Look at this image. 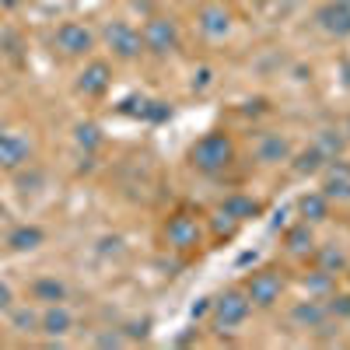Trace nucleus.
<instances>
[{"label":"nucleus","instance_id":"1","mask_svg":"<svg viewBox=\"0 0 350 350\" xmlns=\"http://www.w3.org/2000/svg\"><path fill=\"white\" fill-rule=\"evenodd\" d=\"M231 158H235V148H231V137L228 133H207V137H200L193 148H189L193 168L196 172H207V175L224 172Z\"/></svg>","mask_w":350,"mask_h":350},{"label":"nucleus","instance_id":"2","mask_svg":"<svg viewBox=\"0 0 350 350\" xmlns=\"http://www.w3.org/2000/svg\"><path fill=\"white\" fill-rule=\"evenodd\" d=\"M252 312V301L245 291H224V295L211 305V315H214V329L221 333H231V329H239L245 319Z\"/></svg>","mask_w":350,"mask_h":350},{"label":"nucleus","instance_id":"3","mask_svg":"<svg viewBox=\"0 0 350 350\" xmlns=\"http://www.w3.org/2000/svg\"><path fill=\"white\" fill-rule=\"evenodd\" d=\"M245 295L256 308H270L280 301L284 295V277L277 270H256L249 280H245Z\"/></svg>","mask_w":350,"mask_h":350},{"label":"nucleus","instance_id":"4","mask_svg":"<svg viewBox=\"0 0 350 350\" xmlns=\"http://www.w3.org/2000/svg\"><path fill=\"white\" fill-rule=\"evenodd\" d=\"M140 39H144V49H151V53H172L179 46V25L172 18H151L144 25Z\"/></svg>","mask_w":350,"mask_h":350},{"label":"nucleus","instance_id":"5","mask_svg":"<svg viewBox=\"0 0 350 350\" xmlns=\"http://www.w3.org/2000/svg\"><path fill=\"white\" fill-rule=\"evenodd\" d=\"M165 242H168L172 249H179V252L196 249V245H200V224H196L189 214L168 217V224H165Z\"/></svg>","mask_w":350,"mask_h":350},{"label":"nucleus","instance_id":"6","mask_svg":"<svg viewBox=\"0 0 350 350\" xmlns=\"http://www.w3.org/2000/svg\"><path fill=\"white\" fill-rule=\"evenodd\" d=\"M105 39H109V49H112L116 56H123V60H133V56L144 49L140 32H137L133 25H126V21H112V25L105 28Z\"/></svg>","mask_w":350,"mask_h":350},{"label":"nucleus","instance_id":"7","mask_svg":"<svg viewBox=\"0 0 350 350\" xmlns=\"http://www.w3.org/2000/svg\"><path fill=\"white\" fill-rule=\"evenodd\" d=\"M56 46H60L67 56H84V53H92V46H95V36L88 32L84 25H77V21H67V25H60V28H56Z\"/></svg>","mask_w":350,"mask_h":350},{"label":"nucleus","instance_id":"8","mask_svg":"<svg viewBox=\"0 0 350 350\" xmlns=\"http://www.w3.org/2000/svg\"><path fill=\"white\" fill-rule=\"evenodd\" d=\"M28 158H32V140L21 137V133H4L0 137V168H21L28 165Z\"/></svg>","mask_w":350,"mask_h":350},{"label":"nucleus","instance_id":"9","mask_svg":"<svg viewBox=\"0 0 350 350\" xmlns=\"http://www.w3.org/2000/svg\"><path fill=\"white\" fill-rule=\"evenodd\" d=\"M315 18L329 36H336V39L350 36V0H329L326 8H319Z\"/></svg>","mask_w":350,"mask_h":350},{"label":"nucleus","instance_id":"10","mask_svg":"<svg viewBox=\"0 0 350 350\" xmlns=\"http://www.w3.org/2000/svg\"><path fill=\"white\" fill-rule=\"evenodd\" d=\"M326 319H329V308H326V301H319V298L298 301L295 308H291V323H295L298 329H319Z\"/></svg>","mask_w":350,"mask_h":350},{"label":"nucleus","instance_id":"11","mask_svg":"<svg viewBox=\"0 0 350 350\" xmlns=\"http://www.w3.org/2000/svg\"><path fill=\"white\" fill-rule=\"evenodd\" d=\"M291 158V140L280 133H262L256 144V161L259 165H280Z\"/></svg>","mask_w":350,"mask_h":350},{"label":"nucleus","instance_id":"12","mask_svg":"<svg viewBox=\"0 0 350 350\" xmlns=\"http://www.w3.org/2000/svg\"><path fill=\"white\" fill-rule=\"evenodd\" d=\"M200 32L207 39H224L231 32V18L224 8H203L200 11Z\"/></svg>","mask_w":350,"mask_h":350},{"label":"nucleus","instance_id":"13","mask_svg":"<svg viewBox=\"0 0 350 350\" xmlns=\"http://www.w3.org/2000/svg\"><path fill=\"white\" fill-rule=\"evenodd\" d=\"M70 326H74V315L64 305H49L39 315V329L49 333V336H64V333H70Z\"/></svg>","mask_w":350,"mask_h":350},{"label":"nucleus","instance_id":"14","mask_svg":"<svg viewBox=\"0 0 350 350\" xmlns=\"http://www.w3.org/2000/svg\"><path fill=\"white\" fill-rule=\"evenodd\" d=\"M77 88H81L84 95H102L105 88H109V64H102V60L88 64V67L81 70V81H77Z\"/></svg>","mask_w":350,"mask_h":350},{"label":"nucleus","instance_id":"15","mask_svg":"<svg viewBox=\"0 0 350 350\" xmlns=\"http://www.w3.org/2000/svg\"><path fill=\"white\" fill-rule=\"evenodd\" d=\"M221 211L242 224V221H249V217H259V214H262V203H259V200H252V196L235 193V196H228V200L221 203Z\"/></svg>","mask_w":350,"mask_h":350},{"label":"nucleus","instance_id":"16","mask_svg":"<svg viewBox=\"0 0 350 350\" xmlns=\"http://www.w3.org/2000/svg\"><path fill=\"white\" fill-rule=\"evenodd\" d=\"M298 214H301L308 224L326 221V217H329V200H326V193H323V189H319V193H305V196L298 200Z\"/></svg>","mask_w":350,"mask_h":350},{"label":"nucleus","instance_id":"17","mask_svg":"<svg viewBox=\"0 0 350 350\" xmlns=\"http://www.w3.org/2000/svg\"><path fill=\"white\" fill-rule=\"evenodd\" d=\"M42 242H46V235H42V228H36V224H21V228H14L8 235V245L18 249V252H32Z\"/></svg>","mask_w":350,"mask_h":350},{"label":"nucleus","instance_id":"18","mask_svg":"<svg viewBox=\"0 0 350 350\" xmlns=\"http://www.w3.org/2000/svg\"><path fill=\"white\" fill-rule=\"evenodd\" d=\"M323 193L326 200H350V168L347 165H336L329 175H326V183H323Z\"/></svg>","mask_w":350,"mask_h":350},{"label":"nucleus","instance_id":"19","mask_svg":"<svg viewBox=\"0 0 350 350\" xmlns=\"http://www.w3.org/2000/svg\"><path fill=\"white\" fill-rule=\"evenodd\" d=\"M32 295L36 301H46V305H60L67 298V284L64 280H56V277H39L32 284Z\"/></svg>","mask_w":350,"mask_h":350},{"label":"nucleus","instance_id":"20","mask_svg":"<svg viewBox=\"0 0 350 350\" xmlns=\"http://www.w3.org/2000/svg\"><path fill=\"white\" fill-rule=\"evenodd\" d=\"M312 148L323 154L326 161H336V158L343 154V148H347V133H340V130H323V133L315 137Z\"/></svg>","mask_w":350,"mask_h":350},{"label":"nucleus","instance_id":"21","mask_svg":"<svg viewBox=\"0 0 350 350\" xmlns=\"http://www.w3.org/2000/svg\"><path fill=\"white\" fill-rule=\"evenodd\" d=\"M284 242H287V252H295V256H308L312 249H315V239H312V228H308V221H301V224H295L284 235Z\"/></svg>","mask_w":350,"mask_h":350},{"label":"nucleus","instance_id":"22","mask_svg":"<svg viewBox=\"0 0 350 350\" xmlns=\"http://www.w3.org/2000/svg\"><path fill=\"white\" fill-rule=\"evenodd\" d=\"M315 259H319V270H326V273H333V277L347 270V256H343L336 245H323V249L315 252Z\"/></svg>","mask_w":350,"mask_h":350},{"label":"nucleus","instance_id":"23","mask_svg":"<svg viewBox=\"0 0 350 350\" xmlns=\"http://www.w3.org/2000/svg\"><path fill=\"white\" fill-rule=\"evenodd\" d=\"M305 287H308L312 298H329V295H333V273L312 270V273H305Z\"/></svg>","mask_w":350,"mask_h":350},{"label":"nucleus","instance_id":"24","mask_svg":"<svg viewBox=\"0 0 350 350\" xmlns=\"http://www.w3.org/2000/svg\"><path fill=\"white\" fill-rule=\"evenodd\" d=\"M11 326H14L18 333H36V326H39V315H36V312H28V308H14V315H11Z\"/></svg>","mask_w":350,"mask_h":350},{"label":"nucleus","instance_id":"25","mask_svg":"<svg viewBox=\"0 0 350 350\" xmlns=\"http://www.w3.org/2000/svg\"><path fill=\"white\" fill-rule=\"evenodd\" d=\"M77 144H81V148H88V151L98 148V144H102L98 126H92V123H81V126H77Z\"/></svg>","mask_w":350,"mask_h":350},{"label":"nucleus","instance_id":"26","mask_svg":"<svg viewBox=\"0 0 350 350\" xmlns=\"http://www.w3.org/2000/svg\"><path fill=\"white\" fill-rule=\"evenodd\" d=\"M326 301H329L326 308H329L333 319H350V295H336V291H333Z\"/></svg>","mask_w":350,"mask_h":350},{"label":"nucleus","instance_id":"27","mask_svg":"<svg viewBox=\"0 0 350 350\" xmlns=\"http://www.w3.org/2000/svg\"><path fill=\"white\" fill-rule=\"evenodd\" d=\"M323 165H326V158H323V154H319V151L312 148V151H305V154L298 158V165H295V168H298L301 175H308V172H319Z\"/></svg>","mask_w":350,"mask_h":350},{"label":"nucleus","instance_id":"28","mask_svg":"<svg viewBox=\"0 0 350 350\" xmlns=\"http://www.w3.org/2000/svg\"><path fill=\"white\" fill-rule=\"evenodd\" d=\"M235 228H239V221H235V217H228L224 211H221V214L214 217V231H217V235H231V231H235Z\"/></svg>","mask_w":350,"mask_h":350},{"label":"nucleus","instance_id":"29","mask_svg":"<svg viewBox=\"0 0 350 350\" xmlns=\"http://www.w3.org/2000/svg\"><path fill=\"white\" fill-rule=\"evenodd\" d=\"M11 301H14L11 287H8V284H0V308H11Z\"/></svg>","mask_w":350,"mask_h":350},{"label":"nucleus","instance_id":"30","mask_svg":"<svg viewBox=\"0 0 350 350\" xmlns=\"http://www.w3.org/2000/svg\"><path fill=\"white\" fill-rule=\"evenodd\" d=\"M211 305H214V301H200V305H193V319H203V315L211 312Z\"/></svg>","mask_w":350,"mask_h":350},{"label":"nucleus","instance_id":"31","mask_svg":"<svg viewBox=\"0 0 350 350\" xmlns=\"http://www.w3.org/2000/svg\"><path fill=\"white\" fill-rule=\"evenodd\" d=\"M98 343H102V347H120V343H123V336H120V333H112V336H98Z\"/></svg>","mask_w":350,"mask_h":350},{"label":"nucleus","instance_id":"32","mask_svg":"<svg viewBox=\"0 0 350 350\" xmlns=\"http://www.w3.org/2000/svg\"><path fill=\"white\" fill-rule=\"evenodd\" d=\"M0 8H21V0H0Z\"/></svg>","mask_w":350,"mask_h":350},{"label":"nucleus","instance_id":"33","mask_svg":"<svg viewBox=\"0 0 350 350\" xmlns=\"http://www.w3.org/2000/svg\"><path fill=\"white\" fill-rule=\"evenodd\" d=\"M347 140H350V120H347Z\"/></svg>","mask_w":350,"mask_h":350},{"label":"nucleus","instance_id":"34","mask_svg":"<svg viewBox=\"0 0 350 350\" xmlns=\"http://www.w3.org/2000/svg\"><path fill=\"white\" fill-rule=\"evenodd\" d=\"M4 133H8V130H4V123H0V137H4Z\"/></svg>","mask_w":350,"mask_h":350},{"label":"nucleus","instance_id":"35","mask_svg":"<svg viewBox=\"0 0 350 350\" xmlns=\"http://www.w3.org/2000/svg\"><path fill=\"white\" fill-rule=\"evenodd\" d=\"M347 270H350V267H347ZM347 277H350V273H347Z\"/></svg>","mask_w":350,"mask_h":350}]
</instances>
